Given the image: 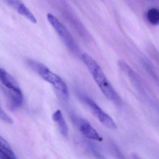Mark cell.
<instances>
[{"label": "cell", "mask_w": 159, "mask_h": 159, "mask_svg": "<svg viewBox=\"0 0 159 159\" xmlns=\"http://www.w3.org/2000/svg\"><path fill=\"white\" fill-rule=\"evenodd\" d=\"M27 63L32 70L37 73L45 81L51 84L63 98L68 99L69 89L66 83L61 77L41 63L33 60H28Z\"/></svg>", "instance_id": "obj_2"}, {"label": "cell", "mask_w": 159, "mask_h": 159, "mask_svg": "<svg viewBox=\"0 0 159 159\" xmlns=\"http://www.w3.org/2000/svg\"><path fill=\"white\" fill-rule=\"evenodd\" d=\"M47 17L68 49L72 53L77 54L78 51V47L69 30L51 13H48Z\"/></svg>", "instance_id": "obj_3"}, {"label": "cell", "mask_w": 159, "mask_h": 159, "mask_svg": "<svg viewBox=\"0 0 159 159\" xmlns=\"http://www.w3.org/2000/svg\"><path fill=\"white\" fill-rule=\"evenodd\" d=\"M52 119L57 124L61 134L64 137H67L69 133V128L63 117L61 111L60 110H57L52 115Z\"/></svg>", "instance_id": "obj_7"}, {"label": "cell", "mask_w": 159, "mask_h": 159, "mask_svg": "<svg viewBox=\"0 0 159 159\" xmlns=\"http://www.w3.org/2000/svg\"><path fill=\"white\" fill-rule=\"evenodd\" d=\"M78 96L80 101L88 106L92 113L104 126L112 129H116V125L113 119L105 113L92 99L83 93H79Z\"/></svg>", "instance_id": "obj_4"}, {"label": "cell", "mask_w": 159, "mask_h": 159, "mask_svg": "<svg viewBox=\"0 0 159 159\" xmlns=\"http://www.w3.org/2000/svg\"><path fill=\"white\" fill-rule=\"evenodd\" d=\"M147 18L150 24L155 26L159 24V10L153 7L148 9L147 12Z\"/></svg>", "instance_id": "obj_11"}, {"label": "cell", "mask_w": 159, "mask_h": 159, "mask_svg": "<svg viewBox=\"0 0 159 159\" xmlns=\"http://www.w3.org/2000/svg\"><path fill=\"white\" fill-rule=\"evenodd\" d=\"M0 119L8 124H12L13 122L12 119L2 109L0 106Z\"/></svg>", "instance_id": "obj_12"}, {"label": "cell", "mask_w": 159, "mask_h": 159, "mask_svg": "<svg viewBox=\"0 0 159 159\" xmlns=\"http://www.w3.org/2000/svg\"><path fill=\"white\" fill-rule=\"evenodd\" d=\"M152 1H155V2H158L159 0H152Z\"/></svg>", "instance_id": "obj_13"}, {"label": "cell", "mask_w": 159, "mask_h": 159, "mask_svg": "<svg viewBox=\"0 0 159 159\" xmlns=\"http://www.w3.org/2000/svg\"><path fill=\"white\" fill-rule=\"evenodd\" d=\"M0 154L4 158L16 159L10 145L0 135Z\"/></svg>", "instance_id": "obj_9"}, {"label": "cell", "mask_w": 159, "mask_h": 159, "mask_svg": "<svg viewBox=\"0 0 159 159\" xmlns=\"http://www.w3.org/2000/svg\"><path fill=\"white\" fill-rule=\"evenodd\" d=\"M0 81L8 89L15 91L21 90L15 78L1 67H0Z\"/></svg>", "instance_id": "obj_6"}, {"label": "cell", "mask_w": 159, "mask_h": 159, "mask_svg": "<svg viewBox=\"0 0 159 159\" xmlns=\"http://www.w3.org/2000/svg\"><path fill=\"white\" fill-rule=\"evenodd\" d=\"M7 94L10 101V109L14 110L22 105L23 102V96L21 90L15 91L9 90Z\"/></svg>", "instance_id": "obj_8"}, {"label": "cell", "mask_w": 159, "mask_h": 159, "mask_svg": "<svg viewBox=\"0 0 159 159\" xmlns=\"http://www.w3.org/2000/svg\"><path fill=\"white\" fill-rule=\"evenodd\" d=\"M16 10L19 14L25 17L31 22L33 23H36L37 22V20L34 15L24 4L20 3L16 8Z\"/></svg>", "instance_id": "obj_10"}, {"label": "cell", "mask_w": 159, "mask_h": 159, "mask_svg": "<svg viewBox=\"0 0 159 159\" xmlns=\"http://www.w3.org/2000/svg\"><path fill=\"white\" fill-rule=\"evenodd\" d=\"M74 121L78 126L80 131L86 138L90 140L102 142V138L95 129L91 126L89 122L83 119L73 117Z\"/></svg>", "instance_id": "obj_5"}, {"label": "cell", "mask_w": 159, "mask_h": 159, "mask_svg": "<svg viewBox=\"0 0 159 159\" xmlns=\"http://www.w3.org/2000/svg\"><path fill=\"white\" fill-rule=\"evenodd\" d=\"M81 59L103 94L112 103L118 106H120L122 101L120 97L107 78L97 62L86 53L82 54Z\"/></svg>", "instance_id": "obj_1"}]
</instances>
